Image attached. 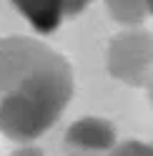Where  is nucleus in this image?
Wrapping results in <instances>:
<instances>
[{
    "label": "nucleus",
    "mask_w": 153,
    "mask_h": 156,
    "mask_svg": "<svg viewBox=\"0 0 153 156\" xmlns=\"http://www.w3.org/2000/svg\"><path fill=\"white\" fill-rule=\"evenodd\" d=\"M93 0H65V18H75L88 8Z\"/></svg>",
    "instance_id": "7"
},
{
    "label": "nucleus",
    "mask_w": 153,
    "mask_h": 156,
    "mask_svg": "<svg viewBox=\"0 0 153 156\" xmlns=\"http://www.w3.org/2000/svg\"><path fill=\"white\" fill-rule=\"evenodd\" d=\"M10 3L43 35L55 33L65 20V0H10Z\"/></svg>",
    "instance_id": "4"
},
{
    "label": "nucleus",
    "mask_w": 153,
    "mask_h": 156,
    "mask_svg": "<svg viewBox=\"0 0 153 156\" xmlns=\"http://www.w3.org/2000/svg\"><path fill=\"white\" fill-rule=\"evenodd\" d=\"M116 146V126L100 116H83L65 131V149L73 156H106Z\"/></svg>",
    "instance_id": "3"
},
{
    "label": "nucleus",
    "mask_w": 153,
    "mask_h": 156,
    "mask_svg": "<svg viewBox=\"0 0 153 156\" xmlns=\"http://www.w3.org/2000/svg\"><path fill=\"white\" fill-rule=\"evenodd\" d=\"M13 156H48V154L40 151V149H35V146H25V149H18ZM68 156H73V154H68Z\"/></svg>",
    "instance_id": "8"
},
{
    "label": "nucleus",
    "mask_w": 153,
    "mask_h": 156,
    "mask_svg": "<svg viewBox=\"0 0 153 156\" xmlns=\"http://www.w3.org/2000/svg\"><path fill=\"white\" fill-rule=\"evenodd\" d=\"M106 156H153V144H146V141H123V144H116L113 149L106 154Z\"/></svg>",
    "instance_id": "6"
},
{
    "label": "nucleus",
    "mask_w": 153,
    "mask_h": 156,
    "mask_svg": "<svg viewBox=\"0 0 153 156\" xmlns=\"http://www.w3.org/2000/svg\"><path fill=\"white\" fill-rule=\"evenodd\" d=\"M148 98H151V103H153V68H151V78H148Z\"/></svg>",
    "instance_id": "9"
},
{
    "label": "nucleus",
    "mask_w": 153,
    "mask_h": 156,
    "mask_svg": "<svg viewBox=\"0 0 153 156\" xmlns=\"http://www.w3.org/2000/svg\"><path fill=\"white\" fill-rule=\"evenodd\" d=\"M106 8L113 20L123 25H141L146 18H153V0H106Z\"/></svg>",
    "instance_id": "5"
},
{
    "label": "nucleus",
    "mask_w": 153,
    "mask_h": 156,
    "mask_svg": "<svg viewBox=\"0 0 153 156\" xmlns=\"http://www.w3.org/2000/svg\"><path fill=\"white\" fill-rule=\"evenodd\" d=\"M73 98V68L48 43L0 38V133L30 144L58 123Z\"/></svg>",
    "instance_id": "1"
},
{
    "label": "nucleus",
    "mask_w": 153,
    "mask_h": 156,
    "mask_svg": "<svg viewBox=\"0 0 153 156\" xmlns=\"http://www.w3.org/2000/svg\"><path fill=\"white\" fill-rule=\"evenodd\" d=\"M106 68L113 78L128 86H146L153 68V33L128 28L108 43Z\"/></svg>",
    "instance_id": "2"
}]
</instances>
